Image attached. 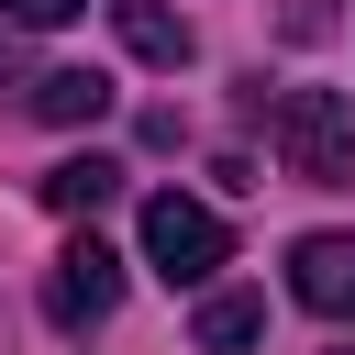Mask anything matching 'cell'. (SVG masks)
I'll list each match as a JSON object with an SVG mask.
<instances>
[{"label":"cell","mask_w":355,"mask_h":355,"mask_svg":"<svg viewBox=\"0 0 355 355\" xmlns=\"http://www.w3.org/2000/svg\"><path fill=\"white\" fill-rule=\"evenodd\" d=\"M266 144H277V166L300 189H355V100L344 89H277L266 100Z\"/></svg>","instance_id":"cell-1"},{"label":"cell","mask_w":355,"mask_h":355,"mask_svg":"<svg viewBox=\"0 0 355 355\" xmlns=\"http://www.w3.org/2000/svg\"><path fill=\"white\" fill-rule=\"evenodd\" d=\"M222 255H233V233H222V211H211V200H178V189H155V200H144V266H155L166 288H211V277H222Z\"/></svg>","instance_id":"cell-2"},{"label":"cell","mask_w":355,"mask_h":355,"mask_svg":"<svg viewBox=\"0 0 355 355\" xmlns=\"http://www.w3.org/2000/svg\"><path fill=\"white\" fill-rule=\"evenodd\" d=\"M111 311H122V255H111L100 233H78V244L44 266V322L89 333V322H111Z\"/></svg>","instance_id":"cell-3"},{"label":"cell","mask_w":355,"mask_h":355,"mask_svg":"<svg viewBox=\"0 0 355 355\" xmlns=\"http://www.w3.org/2000/svg\"><path fill=\"white\" fill-rule=\"evenodd\" d=\"M288 300L322 322H355V233H300L288 244Z\"/></svg>","instance_id":"cell-4"},{"label":"cell","mask_w":355,"mask_h":355,"mask_svg":"<svg viewBox=\"0 0 355 355\" xmlns=\"http://www.w3.org/2000/svg\"><path fill=\"white\" fill-rule=\"evenodd\" d=\"M22 111H33V122H55V133H78V122H100V111H111V78H100V67H44Z\"/></svg>","instance_id":"cell-5"},{"label":"cell","mask_w":355,"mask_h":355,"mask_svg":"<svg viewBox=\"0 0 355 355\" xmlns=\"http://www.w3.org/2000/svg\"><path fill=\"white\" fill-rule=\"evenodd\" d=\"M33 189H44V211H67V222H89L100 200H122V166H111V155H55V166H44Z\"/></svg>","instance_id":"cell-6"},{"label":"cell","mask_w":355,"mask_h":355,"mask_svg":"<svg viewBox=\"0 0 355 355\" xmlns=\"http://www.w3.org/2000/svg\"><path fill=\"white\" fill-rule=\"evenodd\" d=\"M244 344H266V300L255 288H211L200 300V355H244Z\"/></svg>","instance_id":"cell-7"},{"label":"cell","mask_w":355,"mask_h":355,"mask_svg":"<svg viewBox=\"0 0 355 355\" xmlns=\"http://www.w3.org/2000/svg\"><path fill=\"white\" fill-rule=\"evenodd\" d=\"M111 22H122V44H133L144 67H189V22H178L166 0H111Z\"/></svg>","instance_id":"cell-8"},{"label":"cell","mask_w":355,"mask_h":355,"mask_svg":"<svg viewBox=\"0 0 355 355\" xmlns=\"http://www.w3.org/2000/svg\"><path fill=\"white\" fill-rule=\"evenodd\" d=\"M78 11H89V0H0L11 33H55V22H78Z\"/></svg>","instance_id":"cell-9"},{"label":"cell","mask_w":355,"mask_h":355,"mask_svg":"<svg viewBox=\"0 0 355 355\" xmlns=\"http://www.w3.org/2000/svg\"><path fill=\"white\" fill-rule=\"evenodd\" d=\"M0 100H33V78H22V55L0 44Z\"/></svg>","instance_id":"cell-10"}]
</instances>
